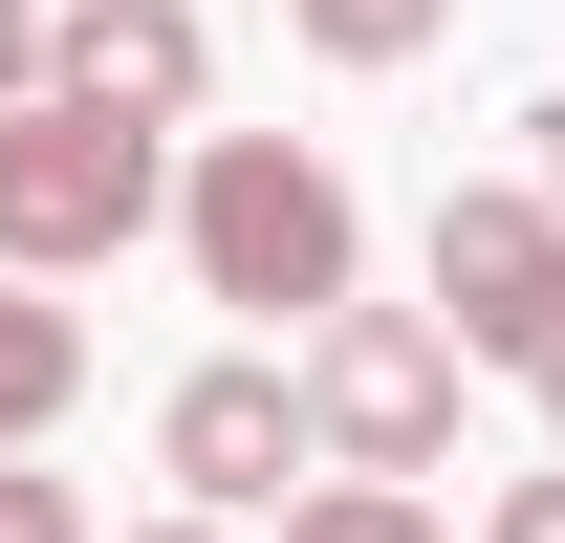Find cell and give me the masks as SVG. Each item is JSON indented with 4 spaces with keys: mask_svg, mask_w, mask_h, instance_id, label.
<instances>
[{
    "mask_svg": "<svg viewBox=\"0 0 565 543\" xmlns=\"http://www.w3.org/2000/svg\"><path fill=\"white\" fill-rule=\"evenodd\" d=\"M152 196H174V152L44 87V109L0 131V283H87V262H131V239H152Z\"/></svg>",
    "mask_w": 565,
    "mask_h": 543,
    "instance_id": "cell-2",
    "label": "cell"
},
{
    "mask_svg": "<svg viewBox=\"0 0 565 543\" xmlns=\"http://www.w3.org/2000/svg\"><path fill=\"white\" fill-rule=\"evenodd\" d=\"M479 543H565V457H544V478H500V500H479Z\"/></svg>",
    "mask_w": 565,
    "mask_h": 543,
    "instance_id": "cell-11",
    "label": "cell"
},
{
    "mask_svg": "<svg viewBox=\"0 0 565 543\" xmlns=\"http://www.w3.org/2000/svg\"><path fill=\"white\" fill-rule=\"evenodd\" d=\"M152 543H239V522H152Z\"/></svg>",
    "mask_w": 565,
    "mask_h": 543,
    "instance_id": "cell-14",
    "label": "cell"
},
{
    "mask_svg": "<svg viewBox=\"0 0 565 543\" xmlns=\"http://www.w3.org/2000/svg\"><path fill=\"white\" fill-rule=\"evenodd\" d=\"M44 22H66V0H44Z\"/></svg>",
    "mask_w": 565,
    "mask_h": 543,
    "instance_id": "cell-16",
    "label": "cell"
},
{
    "mask_svg": "<svg viewBox=\"0 0 565 543\" xmlns=\"http://www.w3.org/2000/svg\"><path fill=\"white\" fill-rule=\"evenodd\" d=\"M522 131H544V196H565V87H544V109H522Z\"/></svg>",
    "mask_w": 565,
    "mask_h": 543,
    "instance_id": "cell-13",
    "label": "cell"
},
{
    "mask_svg": "<svg viewBox=\"0 0 565 543\" xmlns=\"http://www.w3.org/2000/svg\"><path fill=\"white\" fill-rule=\"evenodd\" d=\"M544 435H565V370H544Z\"/></svg>",
    "mask_w": 565,
    "mask_h": 543,
    "instance_id": "cell-15",
    "label": "cell"
},
{
    "mask_svg": "<svg viewBox=\"0 0 565 543\" xmlns=\"http://www.w3.org/2000/svg\"><path fill=\"white\" fill-rule=\"evenodd\" d=\"M44 87L109 109V131H174L217 87V44H196V0H66V22H44Z\"/></svg>",
    "mask_w": 565,
    "mask_h": 543,
    "instance_id": "cell-6",
    "label": "cell"
},
{
    "mask_svg": "<svg viewBox=\"0 0 565 543\" xmlns=\"http://www.w3.org/2000/svg\"><path fill=\"white\" fill-rule=\"evenodd\" d=\"M174 239H196V283L217 305H262V327H349V262H370V217H349V174L305 131H196V174H174Z\"/></svg>",
    "mask_w": 565,
    "mask_h": 543,
    "instance_id": "cell-1",
    "label": "cell"
},
{
    "mask_svg": "<svg viewBox=\"0 0 565 543\" xmlns=\"http://www.w3.org/2000/svg\"><path fill=\"white\" fill-rule=\"evenodd\" d=\"M152 457H174V500L196 522H262L282 478L327 457L305 435V370H262V348H217V370H174V413H152Z\"/></svg>",
    "mask_w": 565,
    "mask_h": 543,
    "instance_id": "cell-5",
    "label": "cell"
},
{
    "mask_svg": "<svg viewBox=\"0 0 565 543\" xmlns=\"http://www.w3.org/2000/svg\"><path fill=\"white\" fill-rule=\"evenodd\" d=\"M282 543H457V522L392 500V478H327V500H282Z\"/></svg>",
    "mask_w": 565,
    "mask_h": 543,
    "instance_id": "cell-9",
    "label": "cell"
},
{
    "mask_svg": "<svg viewBox=\"0 0 565 543\" xmlns=\"http://www.w3.org/2000/svg\"><path fill=\"white\" fill-rule=\"evenodd\" d=\"M66 392H87V327L44 305V283H0V457H44V435H66Z\"/></svg>",
    "mask_w": 565,
    "mask_h": 543,
    "instance_id": "cell-7",
    "label": "cell"
},
{
    "mask_svg": "<svg viewBox=\"0 0 565 543\" xmlns=\"http://www.w3.org/2000/svg\"><path fill=\"white\" fill-rule=\"evenodd\" d=\"M0 543H87V500H66V478H22V457H0Z\"/></svg>",
    "mask_w": 565,
    "mask_h": 543,
    "instance_id": "cell-10",
    "label": "cell"
},
{
    "mask_svg": "<svg viewBox=\"0 0 565 543\" xmlns=\"http://www.w3.org/2000/svg\"><path fill=\"white\" fill-rule=\"evenodd\" d=\"M44 109V0H0V131Z\"/></svg>",
    "mask_w": 565,
    "mask_h": 543,
    "instance_id": "cell-12",
    "label": "cell"
},
{
    "mask_svg": "<svg viewBox=\"0 0 565 543\" xmlns=\"http://www.w3.org/2000/svg\"><path fill=\"white\" fill-rule=\"evenodd\" d=\"M305 435H327V478H392L414 500L457 457V327L435 305H349V327L305 348Z\"/></svg>",
    "mask_w": 565,
    "mask_h": 543,
    "instance_id": "cell-3",
    "label": "cell"
},
{
    "mask_svg": "<svg viewBox=\"0 0 565 543\" xmlns=\"http://www.w3.org/2000/svg\"><path fill=\"white\" fill-rule=\"evenodd\" d=\"M435 327L457 370H565V196L544 174H479V196H435Z\"/></svg>",
    "mask_w": 565,
    "mask_h": 543,
    "instance_id": "cell-4",
    "label": "cell"
},
{
    "mask_svg": "<svg viewBox=\"0 0 565 543\" xmlns=\"http://www.w3.org/2000/svg\"><path fill=\"white\" fill-rule=\"evenodd\" d=\"M282 22H305L327 66H414V44H435V22H457V0H282Z\"/></svg>",
    "mask_w": 565,
    "mask_h": 543,
    "instance_id": "cell-8",
    "label": "cell"
}]
</instances>
